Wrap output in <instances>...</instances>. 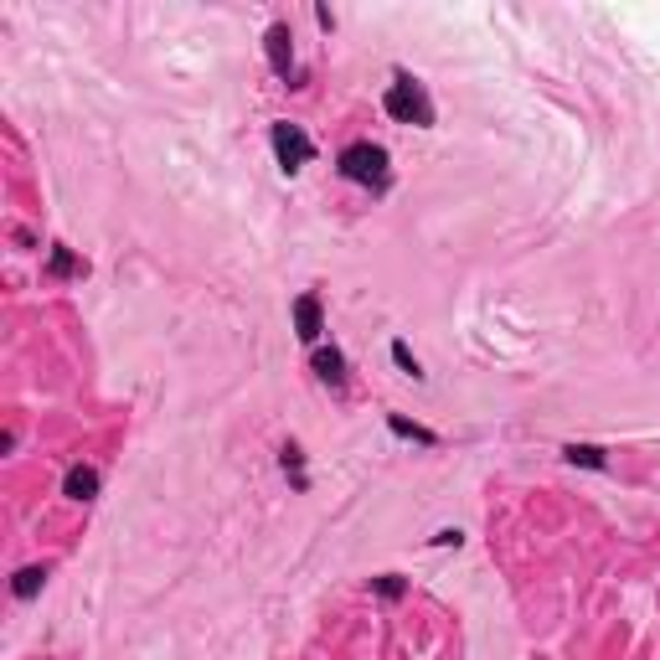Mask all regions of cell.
Returning <instances> with one entry per match:
<instances>
[{"label":"cell","mask_w":660,"mask_h":660,"mask_svg":"<svg viewBox=\"0 0 660 660\" xmlns=\"http://www.w3.org/2000/svg\"><path fill=\"white\" fill-rule=\"evenodd\" d=\"M465 542V532L459 526H444V532H433V547H459Z\"/></svg>","instance_id":"obj_15"},{"label":"cell","mask_w":660,"mask_h":660,"mask_svg":"<svg viewBox=\"0 0 660 660\" xmlns=\"http://www.w3.org/2000/svg\"><path fill=\"white\" fill-rule=\"evenodd\" d=\"M268 144H274V161H279L284 176H294V170H305V165L315 161V140H309L300 124H289V119L268 124Z\"/></svg>","instance_id":"obj_3"},{"label":"cell","mask_w":660,"mask_h":660,"mask_svg":"<svg viewBox=\"0 0 660 660\" xmlns=\"http://www.w3.org/2000/svg\"><path fill=\"white\" fill-rule=\"evenodd\" d=\"M82 258H73V253H67V248H52V258H47V274H52V279H73V274H82Z\"/></svg>","instance_id":"obj_10"},{"label":"cell","mask_w":660,"mask_h":660,"mask_svg":"<svg viewBox=\"0 0 660 660\" xmlns=\"http://www.w3.org/2000/svg\"><path fill=\"white\" fill-rule=\"evenodd\" d=\"M62 495L78 500V506H88V500L99 495V470H93V465H73V470L62 474Z\"/></svg>","instance_id":"obj_7"},{"label":"cell","mask_w":660,"mask_h":660,"mask_svg":"<svg viewBox=\"0 0 660 660\" xmlns=\"http://www.w3.org/2000/svg\"><path fill=\"white\" fill-rule=\"evenodd\" d=\"M382 109H387L397 124H418V129H429L433 124V99L412 73H392L387 93H382Z\"/></svg>","instance_id":"obj_2"},{"label":"cell","mask_w":660,"mask_h":660,"mask_svg":"<svg viewBox=\"0 0 660 660\" xmlns=\"http://www.w3.org/2000/svg\"><path fill=\"white\" fill-rule=\"evenodd\" d=\"M371 594L377 598H403L408 594V583H403L397 573H382V578H371Z\"/></svg>","instance_id":"obj_14"},{"label":"cell","mask_w":660,"mask_h":660,"mask_svg":"<svg viewBox=\"0 0 660 660\" xmlns=\"http://www.w3.org/2000/svg\"><path fill=\"white\" fill-rule=\"evenodd\" d=\"M392 361L403 367V377H412V382H423V367H418V356L408 351V341H392Z\"/></svg>","instance_id":"obj_13"},{"label":"cell","mask_w":660,"mask_h":660,"mask_svg":"<svg viewBox=\"0 0 660 660\" xmlns=\"http://www.w3.org/2000/svg\"><path fill=\"white\" fill-rule=\"evenodd\" d=\"M562 454H568V465H583V470H604V465H609L598 444H568Z\"/></svg>","instance_id":"obj_11"},{"label":"cell","mask_w":660,"mask_h":660,"mask_svg":"<svg viewBox=\"0 0 660 660\" xmlns=\"http://www.w3.org/2000/svg\"><path fill=\"white\" fill-rule=\"evenodd\" d=\"M335 170H341L351 186H367V191H387V181H392L387 150L371 144V140H351L346 150L335 155Z\"/></svg>","instance_id":"obj_1"},{"label":"cell","mask_w":660,"mask_h":660,"mask_svg":"<svg viewBox=\"0 0 660 660\" xmlns=\"http://www.w3.org/2000/svg\"><path fill=\"white\" fill-rule=\"evenodd\" d=\"M387 429L397 433V439H412V444H423V449H433V444H439V433H433V429H423V423H408V418H397V412L387 418Z\"/></svg>","instance_id":"obj_9"},{"label":"cell","mask_w":660,"mask_h":660,"mask_svg":"<svg viewBox=\"0 0 660 660\" xmlns=\"http://www.w3.org/2000/svg\"><path fill=\"white\" fill-rule=\"evenodd\" d=\"M41 583H47V568H21L16 583H11V594H16V598H37Z\"/></svg>","instance_id":"obj_12"},{"label":"cell","mask_w":660,"mask_h":660,"mask_svg":"<svg viewBox=\"0 0 660 660\" xmlns=\"http://www.w3.org/2000/svg\"><path fill=\"white\" fill-rule=\"evenodd\" d=\"M264 52H268V67L279 73V78H294V31H289L284 21H274L268 26V37H264Z\"/></svg>","instance_id":"obj_4"},{"label":"cell","mask_w":660,"mask_h":660,"mask_svg":"<svg viewBox=\"0 0 660 660\" xmlns=\"http://www.w3.org/2000/svg\"><path fill=\"white\" fill-rule=\"evenodd\" d=\"M294 330H300V341H305V346H320L326 309H320V294H315V289H305V294L294 300Z\"/></svg>","instance_id":"obj_5"},{"label":"cell","mask_w":660,"mask_h":660,"mask_svg":"<svg viewBox=\"0 0 660 660\" xmlns=\"http://www.w3.org/2000/svg\"><path fill=\"white\" fill-rule=\"evenodd\" d=\"M309 367H315V377L326 382V387H346V351L341 346H315V356H309Z\"/></svg>","instance_id":"obj_6"},{"label":"cell","mask_w":660,"mask_h":660,"mask_svg":"<svg viewBox=\"0 0 660 660\" xmlns=\"http://www.w3.org/2000/svg\"><path fill=\"white\" fill-rule=\"evenodd\" d=\"M279 465H284V474H289V485H294V491H309L305 449H300V444H284V449H279Z\"/></svg>","instance_id":"obj_8"}]
</instances>
